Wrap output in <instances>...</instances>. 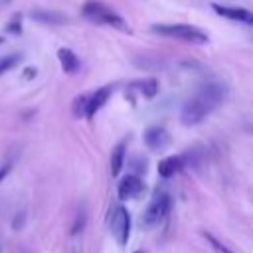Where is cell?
<instances>
[{
  "label": "cell",
  "instance_id": "6da1fadb",
  "mask_svg": "<svg viewBox=\"0 0 253 253\" xmlns=\"http://www.w3.org/2000/svg\"><path fill=\"white\" fill-rule=\"evenodd\" d=\"M227 87L221 83H206L202 85L182 107L180 111V121L186 126L200 125L208 115H211L225 99Z\"/></svg>",
  "mask_w": 253,
  "mask_h": 253
},
{
  "label": "cell",
  "instance_id": "7a4b0ae2",
  "mask_svg": "<svg viewBox=\"0 0 253 253\" xmlns=\"http://www.w3.org/2000/svg\"><path fill=\"white\" fill-rule=\"evenodd\" d=\"M81 14L85 20L97 24V26H111V28H117V30H128L126 22L117 14L113 12L107 4L99 2V0H87L83 6H81Z\"/></svg>",
  "mask_w": 253,
  "mask_h": 253
},
{
  "label": "cell",
  "instance_id": "3957f363",
  "mask_svg": "<svg viewBox=\"0 0 253 253\" xmlns=\"http://www.w3.org/2000/svg\"><path fill=\"white\" fill-rule=\"evenodd\" d=\"M150 30L158 36L174 38L180 42H190V43H206L208 42V34L190 24H158V26H152Z\"/></svg>",
  "mask_w": 253,
  "mask_h": 253
},
{
  "label": "cell",
  "instance_id": "277c9868",
  "mask_svg": "<svg viewBox=\"0 0 253 253\" xmlns=\"http://www.w3.org/2000/svg\"><path fill=\"white\" fill-rule=\"evenodd\" d=\"M170 208H172V198H170V194L158 192V194L150 200V204H148V208H146V211H144V215H142V225H144V227L158 225V223L168 215Z\"/></svg>",
  "mask_w": 253,
  "mask_h": 253
},
{
  "label": "cell",
  "instance_id": "5b68a950",
  "mask_svg": "<svg viewBox=\"0 0 253 253\" xmlns=\"http://www.w3.org/2000/svg\"><path fill=\"white\" fill-rule=\"evenodd\" d=\"M109 227H111V233H113V237L117 239V243H119V245H126V241H128V237H130V215H128L126 208L115 206V208L111 210Z\"/></svg>",
  "mask_w": 253,
  "mask_h": 253
},
{
  "label": "cell",
  "instance_id": "8992f818",
  "mask_svg": "<svg viewBox=\"0 0 253 253\" xmlns=\"http://www.w3.org/2000/svg\"><path fill=\"white\" fill-rule=\"evenodd\" d=\"M213 12L221 18H227V20H233V22H239V24H247V26H253V12L247 10V8H239V6H221V4H213L211 6Z\"/></svg>",
  "mask_w": 253,
  "mask_h": 253
},
{
  "label": "cell",
  "instance_id": "52a82bcc",
  "mask_svg": "<svg viewBox=\"0 0 253 253\" xmlns=\"http://www.w3.org/2000/svg\"><path fill=\"white\" fill-rule=\"evenodd\" d=\"M117 192H119V198H121V200L138 198V196L144 192V182H142L138 176H134V174H128V176H125V178L119 182V188H117Z\"/></svg>",
  "mask_w": 253,
  "mask_h": 253
},
{
  "label": "cell",
  "instance_id": "ba28073f",
  "mask_svg": "<svg viewBox=\"0 0 253 253\" xmlns=\"http://www.w3.org/2000/svg\"><path fill=\"white\" fill-rule=\"evenodd\" d=\"M111 95H113V85H105V87L97 89L95 93H91V95H89V99H87L85 117H87V119H93V117H95V113L103 109V105L109 101V97H111Z\"/></svg>",
  "mask_w": 253,
  "mask_h": 253
},
{
  "label": "cell",
  "instance_id": "9c48e42d",
  "mask_svg": "<svg viewBox=\"0 0 253 253\" xmlns=\"http://www.w3.org/2000/svg\"><path fill=\"white\" fill-rule=\"evenodd\" d=\"M188 164V158L184 154H174V156H166L164 160H160L158 164V174L162 178H170L176 172H180L184 166Z\"/></svg>",
  "mask_w": 253,
  "mask_h": 253
},
{
  "label": "cell",
  "instance_id": "30bf717a",
  "mask_svg": "<svg viewBox=\"0 0 253 253\" xmlns=\"http://www.w3.org/2000/svg\"><path fill=\"white\" fill-rule=\"evenodd\" d=\"M144 142H146V146H148L150 150H162V148L170 142V136H168V132L164 130V126H152V128L146 130Z\"/></svg>",
  "mask_w": 253,
  "mask_h": 253
},
{
  "label": "cell",
  "instance_id": "8fae6325",
  "mask_svg": "<svg viewBox=\"0 0 253 253\" xmlns=\"http://www.w3.org/2000/svg\"><path fill=\"white\" fill-rule=\"evenodd\" d=\"M30 18L40 22V24H49V26H59V24H65L67 22V16L61 14V12H53V10H45V8H40V10H32L30 12Z\"/></svg>",
  "mask_w": 253,
  "mask_h": 253
},
{
  "label": "cell",
  "instance_id": "7c38bea8",
  "mask_svg": "<svg viewBox=\"0 0 253 253\" xmlns=\"http://www.w3.org/2000/svg\"><path fill=\"white\" fill-rule=\"evenodd\" d=\"M57 59H59V63H61V69L65 71V73H75L77 69H79V57L69 49V47H59L57 49Z\"/></svg>",
  "mask_w": 253,
  "mask_h": 253
},
{
  "label": "cell",
  "instance_id": "4fadbf2b",
  "mask_svg": "<svg viewBox=\"0 0 253 253\" xmlns=\"http://www.w3.org/2000/svg\"><path fill=\"white\" fill-rule=\"evenodd\" d=\"M125 148H126V142L121 140L115 150L111 152V176H119L123 166H125Z\"/></svg>",
  "mask_w": 253,
  "mask_h": 253
},
{
  "label": "cell",
  "instance_id": "5bb4252c",
  "mask_svg": "<svg viewBox=\"0 0 253 253\" xmlns=\"http://www.w3.org/2000/svg\"><path fill=\"white\" fill-rule=\"evenodd\" d=\"M22 61V53H10V55H2L0 57V75H4L6 71H10L12 67H16Z\"/></svg>",
  "mask_w": 253,
  "mask_h": 253
},
{
  "label": "cell",
  "instance_id": "9a60e30c",
  "mask_svg": "<svg viewBox=\"0 0 253 253\" xmlns=\"http://www.w3.org/2000/svg\"><path fill=\"white\" fill-rule=\"evenodd\" d=\"M136 85H138V89L142 91V95H146V97H154V95L158 93V81H156L154 77L142 79V81H138Z\"/></svg>",
  "mask_w": 253,
  "mask_h": 253
},
{
  "label": "cell",
  "instance_id": "2e32d148",
  "mask_svg": "<svg viewBox=\"0 0 253 253\" xmlns=\"http://www.w3.org/2000/svg\"><path fill=\"white\" fill-rule=\"evenodd\" d=\"M85 221H87V213H85V208L81 206V208H79V211L75 213V219H73L71 227H69V235H77V233L85 227Z\"/></svg>",
  "mask_w": 253,
  "mask_h": 253
},
{
  "label": "cell",
  "instance_id": "e0dca14e",
  "mask_svg": "<svg viewBox=\"0 0 253 253\" xmlns=\"http://www.w3.org/2000/svg\"><path fill=\"white\" fill-rule=\"evenodd\" d=\"M204 237H206V241L211 245V249H213L215 253H235V251H231L227 245H223V243H221L217 237H213L211 233H204Z\"/></svg>",
  "mask_w": 253,
  "mask_h": 253
},
{
  "label": "cell",
  "instance_id": "ac0fdd59",
  "mask_svg": "<svg viewBox=\"0 0 253 253\" xmlns=\"http://www.w3.org/2000/svg\"><path fill=\"white\" fill-rule=\"evenodd\" d=\"M87 99H89V95H79V97H75V101H73V115H75V117H85Z\"/></svg>",
  "mask_w": 253,
  "mask_h": 253
},
{
  "label": "cell",
  "instance_id": "d6986e66",
  "mask_svg": "<svg viewBox=\"0 0 253 253\" xmlns=\"http://www.w3.org/2000/svg\"><path fill=\"white\" fill-rule=\"evenodd\" d=\"M6 32L8 34H14V36H20L22 34V16L20 14H14L12 20L6 24Z\"/></svg>",
  "mask_w": 253,
  "mask_h": 253
},
{
  "label": "cell",
  "instance_id": "ffe728a7",
  "mask_svg": "<svg viewBox=\"0 0 253 253\" xmlns=\"http://www.w3.org/2000/svg\"><path fill=\"white\" fill-rule=\"evenodd\" d=\"M24 223H26V211H18L14 215V219H12V229L14 231H20L24 227Z\"/></svg>",
  "mask_w": 253,
  "mask_h": 253
},
{
  "label": "cell",
  "instance_id": "44dd1931",
  "mask_svg": "<svg viewBox=\"0 0 253 253\" xmlns=\"http://www.w3.org/2000/svg\"><path fill=\"white\" fill-rule=\"evenodd\" d=\"M10 170H12V162H4V164L0 166V182L10 174Z\"/></svg>",
  "mask_w": 253,
  "mask_h": 253
},
{
  "label": "cell",
  "instance_id": "7402d4cb",
  "mask_svg": "<svg viewBox=\"0 0 253 253\" xmlns=\"http://www.w3.org/2000/svg\"><path fill=\"white\" fill-rule=\"evenodd\" d=\"M22 77H24V79H32V77H36V69H34V67H26L24 73H22Z\"/></svg>",
  "mask_w": 253,
  "mask_h": 253
},
{
  "label": "cell",
  "instance_id": "603a6c76",
  "mask_svg": "<svg viewBox=\"0 0 253 253\" xmlns=\"http://www.w3.org/2000/svg\"><path fill=\"white\" fill-rule=\"evenodd\" d=\"M10 0H0V6H4V4H8Z\"/></svg>",
  "mask_w": 253,
  "mask_h": 253
},
{
  "label": "cell",
  "instance_id": "cb8c5ba5",
  "mask_svg": "<svg viewBox=\"0 0 253 253\" xmlns=\"http://www.w3.org/2000/svg\"><path fill=\"white\" fill-rule=\"evenodd\" d=\"M2 43H4V38H2V36H0V45H2Z\"/></svg>",
  "mask_w": 253,
  "mask_h": 253
},
{
  "label": "cell",
  "instance_id": "d4e9b609",
  "mask_svg": "<svg viewBox=\"0 0 253 253\" xmlns=\"http://www.w3.org/2000/svg\"><path fill=\"white\" fill-rule=\"evenodd\" d=\"M134 253H144V251H134Z\"/></svg>",
  "mask_w": 253,
  "mask_h": 253
},
{
  "label": "cell",
  "instance_id": "484cf974",
  "mask_svg": "<svg viewBox=\"0 0 253 253\" xmlns=\"http://www.w3.org/2000/svg\"><path fill=\"white\" fill-rule=\"evenodd\" d=\"M69 253H75V251H69Z\"/></svg>",
  "mask_w": 253,
  "mask_h": 253
}]
</instances>
